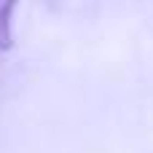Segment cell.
<instances>
[{
  "mask_svg": "<svg viewBox=\"0 0 153 153\" xmlns=\"http://www.w3.org/2000/svg\"><path fill=\"white\" fill-rule=\"evenodd\" d=\"M19 0H0V48L8 51L13 46V11H16Z\"/></svg>",
  "mask_w": 153,
  "mask_h": 153,
  "instance_id": "cell-1",
  "label": "cell"
}]
</instances>
